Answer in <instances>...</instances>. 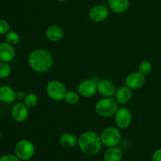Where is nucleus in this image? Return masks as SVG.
<instances>
[{
    "label": "nucleus",
    "instance_id": "obj_27",
    "mask_svg": "<svg viewBox=\"0 0 161 161\" xmlns=\"http://www.w3.org/2000/svg\"><path fill=\"white\" fill-rule=\"evenodd\" d=\"M26 94L25 91H16V100H18L19 102H21V101L25 100V97H26Z\"/></svg>",
    "mask_w": 161,
    "mask_h": 161
},
{
    "label": "nucleus",
    "instance_id": "obj_7",
    "mask_svg": "<svg viewBox=\"0 0 161 161\" xmlns=\"http://www.w3.org/2000/svg\"><path fill=\"white\" fill-rule=\"evenodd\" d=\"M100 80L95 77L91 79H86L80 82L77 87V92L83 97H91L97 92V83Z\"/></svg>",
    "mask_w": 161,
    "mask_h": 161
},
{
    "label": "nucleus",
    "instance_id": "obj_8",
    "mask_svg": "<svg viewBox=\"0 0 161 161\" xmlns=\"http://www.w3.org/2000/svg\"><path fill=\"white\" fill-rule=\"evenodd\" d=\"M115 124L119 129H127L132 122V115L127 108H119L115 114Z\"/></svg>",
    "mask_w": 161,
    "mask_h": 161
},
{
    "label": "nucleus",
    "instance_id": "obj_12",
    "mask_svg": "<svg viewBox=\"0 0 161 161\" xmlns=\"http://www.w3.org/2000/svg\"><path fill=\"white\" fill-rule=\"evenodd\" d=\"M116 86L113 81L107 79L100 80L97 83V92L105 97H112L115 96Z\"/></svg>",
    "mask_w": 161,
    "mask_h": 161
},
{
    "label": "nucleus",
    "instance_id": "obj_10",
    "mask_svg": "<svg viewBox=\"0 0 161 161\" xmlns=\"http://www.w3.org/2000/svg\"><path fill=\"white\" fill-rule=\"evenodd\" d=\"M109 16V9L105 5H97L90 9L89 17L94 22H102Z\"/></svg>",
    "mask_w": 161,
    "mask_h": 161
},
{
    "label": "nucleus",
    "instance_id": "obj_30",
    "mask_svg": "<svg viewBox=\"0 0 161 161\" xmlns=\"http://www.w3.org/2000/svg\"><path fill=\"white\" fill-rule=\"evenodd\" d=\"M2 137H3V132H2V130H0V139L2 138Z\"/></svg>",
    "mask_w": 161,
    "mask_h": 161
},
{
    "label": "nucleus",
    "instance_id": "obj_17",
    "mask_svg": "<svg viewBox=\"0 0 161 161\" xmlns=\"http://www.w3.org/2000/svg\"><path fill=\"white\" fill-rule=\"evenodd\" d=\"M16 100V91L8 85L0 86V101L5 104H11Z\"/></svg>",
    "mask_w": 161,
    "mask_h": 161
},
{
    "label": "nucleus",
    "instance_id": "obj_21",
    "mask_svg": "<svg viewBox=\"0 0 161 161\" xmlns=\"http://www.w3.org/2000/svg\"><path fill=\"white\" fill-rule=\"evenodd\" d=\"M20 38L17 32L14 31H9L5 35V42H8L12 46H16L20 42Z\"/></svg>",
    "mask_w": 161,
    "mask_h": 161
},
{
    "label": "nucleus",
    "instance_id": "obj_13",
    "mask_svg": "<svg viewBox=\"0 0 161 161\" xmlns=\"http://www.w3.org/2000/svg\"><path fill=\"white\" fill-rule=\"evenodd\" d=\"M64 30L59 25H51L45 31V36L50 42H58L64 38Z\"/></svg>",
    "mask_w": 161,
    "mask_h": 161
},
{
    "label": "nucleus",
    "instance_id": "obj_6",
    "mask_svg": "<svg viewBox=\"0 0 161 161\" xmlns=\"http://www.w3.org/2000/svg\"><path fill=\"white\" fill-rule=\"evenodd\" d=\"M102 145L107 148L117 146L120 142L122 135L117 127H105L100 135Z\"/></svg>",
    "mask_w": 161,
    "mask_h": 161
},
{
    "label": "nucleus",
    "instance_id": "obj_29",
    "mask_svg": "<svg viewBox=\"0 0 161 161\" xmlns=\"http://www.w3.org/2000/svg\"><path fill=\"white\" fill-rule=\"evenodd\" d=\"M55 1H57V2H59V3H64V2H66V1H68V0H55Z\"/></svg>",
    "mask_w": 161,
    "mask_h": 161
},
{
    "label": "nucleus",
    "instance_id": "obj_18",
    "mask_svg": "<svg viewBox=\"0 0 161 161\" xmlns=\"http://www.w3.org/2000/svg\"><path fill=\"white\" fill-rule=\"evenodd\" d=\"M123 158V152L117 146L108 148L103 155L104 161H121Z\"/></svg>",
    "mask_w": 161,
    "mask_h": 161
},
{
    "label": "nucleus",
    "instance_id": "obj_15",
    "mask_svg": "<svg viewBox=\"0 0 161 161\" xmlns=\"http://www.w3.org/2000/svg\"><path fill=\"white\" fill-rule=\"evenodd\" d=\"M132 98V90L127 86H121L116 90L115 99L119 105H124L130 102Z\"/></svg>",
    "mask_w": 161,
    "mask_h": 161
},
{
    "label": "nucleus",
    "instance_id": "obj_4",
    "mask_svg": "<svg viewBox=\"0 0 161 161\" xmlns=\"http://www.w3.org/2000/svg\"><path fill=\"white\" fill-rule=\"evenodd\" d=\"M15 155L22 161L30 160L36 153V147L31 141L21 139L18 141L14 148Z\"/></svg>",
    "mask_w": 161,
    "mask_h": 161
},
{
    "label": "nucleus",
    "instance_id": "obj_16",
    "mask_svg": "<svg viewBox=\"0 0 161 161\" xmlns=\"http://www.w3.org/2000/svg\"><path fill=\"white\" fill-rule=\"evenodd\" d=\"M108 7L116 14L127 12L130 6V0H108Z\"/></svg>",
    "mask_w": 161,
    "mask_h": 161
},
{
    "label": "nucleus",
    "instance_id": "obj_11",
    "mask_svg": "<svg viewBox=\"0 0 161 161\" xmlns=\"http://www.w3.org/2000/svg\"><path fill=\"white\" fill-rule=\"evenodd\" d=\"M28 107L24 102H19L13 106L11 110V116L13 119L17 123H22L28 118L29 111Z\"/></svg>",
    "mask_w": 161,
    "mask_h": 161
},
{
    "label": "nucleus",
    "instance_id": "obj_3",
    "mask_svg": "<svg viewBox=\"0 0 161 161\" xmlns=\"http://www.w3.org/2000/svg\"><path fill=\"white\" fill-rule=\"evenodd\" d=\"M119 109V104L116 99L112 97H105L97 101L94 105V110L99 116L108 118L115 116Z\"/></svg>",
    "mask_w": 161,
    "mask_h": 161
},
{
    "label": "nucleus",
    "instance_id": "obj_28",
    "mask_svg": "<svg viewBox=\"0 0 161 161\" xmlns=\"http://www.w3.org/2000/svg\"><path fill=\"white\" fill-rule=\"evenodd\" d=\"M153 161H161V148L160 149H157L153 153L152 157Z\"/></svg>",
    "mask_w": 161,
    "mask_h": 161
},
{
    "label": "nucleus",
    "instance_id": "obj_23",
    "mask_svg": "<svg viewBox=\"0 0 161 161\" xmlns=\"http://www.w3.org/2000/svg\"><path fill=\"white\" fill-rule=\"evenodd\" d=\"M138 69V72H139L143 75L146 76V75H149L152 72L153 64L149 61H142L140 62Z\"/></svg>",
    "mask_w": 161,
    "mask_h": 161
},
{
    "label": "nucleus",
    "instance_id": "obj_20",
    "mask_svg": "<svg viewBox=\"0 0 161 161\" xmlns=\"http://www.w3.org/2000/svg\"><path fill=\"white\" fill-rule=\"evenodd\" d=\"M80 100V95L78 92L75 91H69L66 93L64 101L69 105H75L79 103Z\"/></svg>",
    "mask_w": 161,
    "mask_h": 161
},
{
    "label": "nucleus",
    "instance_id": "obj_32",
    "mask_svg": "<svg viewBox=\"0 0 161 161\" xmlns=\"http://www.w3.org/2000/svg\"><path fill=\"white\" fill-rule=\"evenodd\" d=\"M102 1H108V0H102Z\"/></svg>",
    "mask_w": 161,
    "mask_h": 161
},
{
    "label": "nucleus",
    "instance_id": "obj_25",
    "mask_svg": "<svg viewBox=\"0 0 161 161\" xmlns=\"http://www.w3.org/2000/svg\"><path fill=\"white\" fill-rule=\"evenodd\" d=\"M10 31V25L6 20L0 18V35H6Z\"/></svg>",
    "mask_w": 161,
    "mask_h": 161
},
{
    "label": "nucleus",
    "instance_id": "obj_22",
    "mask_svg": "<svg viewBox=\"0 0 161 161\" xmlns=\"http://www.w3.org/2000/svg\"><path fill=\"white\" fill-rule=\"evenodd\" d=\"M24 103L28 107V108H34L39 103V97L35 93H28L26 94Z\"/></svg>",
    "mask_w": 161,
    "mask_h": 161
},
{
    "label": "nucleus",
    "instance_id": "obj_1",
    "mask_svg": "<svg viewBox=\"0 0 161 161\" xmlns=\"http://www.w3.org/2000/svg\"><path fill=\"white\" fill-rule=\"evenodd\" d=\"M28 64L34 72L44 73L53 67V54L47 49H35L28 54Z\"/></svg>",
    "mask_w": 161,
    "mask_h": 161
},
{
    "label": "nucleus",
    "instance_id": "obj_31",
    "mask_svg": "<svg viewBox=\"0 0 161 161\" xmlns=\"http://www.w3.org/2000/svg\"><path fill=\"white\" fill-rule=\"evenodd\" d=\"M0 115H1V107H0Z\"/></svg>",
    "mask_w": 161,
    "mask_h": 161
},
{
    "label": "nucleus",
    "instance_id": "obj_24",
    "mask_svg": "<svg viewBox=\"0 0 161 161\" xmlns=\"http://www.w3.org/2000/svg\"><path fill=\"white\" fill-rule=\"evenodd\" d=\"M12 72V68L9 63L0 61V80H4L9 76Z\"/></svg>",
    "mask_w": 161,
    "mask_h": 161
},
{
    "label": "nucleus",
    "instance_id": "obj_9",
    "mask_svg": "<svg viewBox=\"0 0 161 161\" xmlns=\"http://www.w3.org/2000/svg\"><path fill=\"white\" fill-rule=\"evenodd\" d=\"M146 83V76L139 72H132L127 74L125 78V84L131 90H138Z\"/></svg>",
    "mask_w": 161,
    "mask_h": 161
},
{
    "label": "nucleus",
    "instance_id": "obj_5",
    "mask_svg": "<svg viewBox=\"0 0 161 161\" xmlns=\"http://www.w3.org/2000/svg\"><path fill=\"white\" fill-rule=\"evenodd\" d=\"M46 92L51 100L54 102H61L64 100L68 91L65 85L62 82L58 80H53L47 83L46 86Z\"/></svg>",
    "mask_w": 161,
    "mask_h": 161
},
{
    "label": "nucleus",
    "instance_id": "obj_14",
    "mask_svg": "<svg viewBox=\"0 0 161 161\" xmlns=\"http://www.w3.org/2000/svg\"><path fill=\"white\" fill-rule=\"evenodd\" d=\"M16 51L14 46L6 42H0V61L11 62L15 58Z\"/></svg>",
    "mask_w": 161,
    "mask_h": 161
},
{
    "label": "nucleus",
    "instance_id": "obj_2",
    "mask_svg": "<svg viewBox=\"0 0 161 161\" xmlns=\"http://www.w3.org/2000/svg\"><path fill=\"white\" fill-rule=\"evenodd\" d=\"M77 146L85 155L93 157L100 153L103 145L100 135L93 130H86L79 136Z\"/></svg>",
    "mask_w": 161,
    "mask_h": 161
},
{
    "label": "nucleus",
    "instance_id": "obj_26",
    "mask_svg": "<svg viewBox=\"0 0 161 161\" xmlns=\"http://www.w3.org/2000/svg\"><path fill=\"white\" fill-rule=\"evenodd\" d=\"M0 161H20L15 154H5L0 157Z\"/></svg>",
    "mask_w": 161,
    "mask_h": 161
},
{
    "label": "nucleus",
    "instance_id": "obj_19",
    "mask_svg": "<svg viewBox=\"0 0 161 161\" xmlns=\"http://www.w3.org/2000/svg\"><path fill=\"white\" fill-rule=\"evenodd\" d=\"M59 142L64 149H72L78 145V138L72 133H64L60 137Z\"/></svg>",
    "mask_w": 161,
    "mask_h": 161
}]
</instances>
